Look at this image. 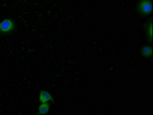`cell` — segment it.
<instances>
[{"mask_svg":"<svg viewBox=\"0 0 153 115\" xmlns=\"http://www.w3.org/2000/svg\"><path fill=\"white\" fill-rule=\"evenodd\" d=\"M50 104L48 102L47 103H41V104L39 106L38 110H39V113L41 114H46L48 113L50 110Z\"/></svg>","mask_w":153,"mask_h":115,"instance_id":"cell-4","label":"cell"},{"mask_svg":"<svg viewBox=\"0 0 153 115\" xmlns=\"http://www.w3.org/2000/svg\"><path fill=\"white\" fill-rule=\"evenodd\" d=\"M16 28V23L11 19H6L0 22V33H10Z\"/></svg>","mask_w":153,"mask_h":115,"instance_id":"cell-2","label":"cell"},{"mask_svg":"<svg viewBox=\"0 0 153 115\" xmlns=\"http://www.w3.org/2000/svg\"><path fill=\"white\" fill-rule=\"evenodd\" d=\"M39 100L41 103H47L53 100V97L48 92L45 91H41L39 93Z\"/></svg>","mask_w":153,"mask_h":115,"instance_id":"cell-3","label":"cell"},{"mask_svg":"<svg viewBox=\"0 0 153 115\" xmlns=\"http://www.w3.org/2000/svg\"><path fill=\"white\" fill-rule=\"evenodd\" d=\"M146 34L150 41L152 39V22L151 21L148 23L146 27Z\"/></svg>","mask_w":153,"mask_h":115,"instance_id":"cell-6","label":"cell"},{"mask_svg":"<svg viewBox=\"0 0 153 115\" xmlns=\"http://www.w3.org/2000/svg\"><path fill=\"white\" fill-rule=\"evenodd\" d=\"M138 10L143 16H148L152 12V0H141L138 5Z\"/></svg>","mask_w":153,"mask_h":115,"instance_id":"cell-1","label":"cell"},{"mask_svg":"<svg viewBox=\"0 0 153 115\" xmlns=\"http://www.w3.org/2000/svg\"><path fill=\"white\" fill-rule=\"evenodd\" d=\"M152 47L150 46H145L142 48V54L145 57H150L152 56Z\"/></svg>","mask_w":153,"mask_h":115,"instance_id":"cell-5","label":"cell"}]
</instances>
